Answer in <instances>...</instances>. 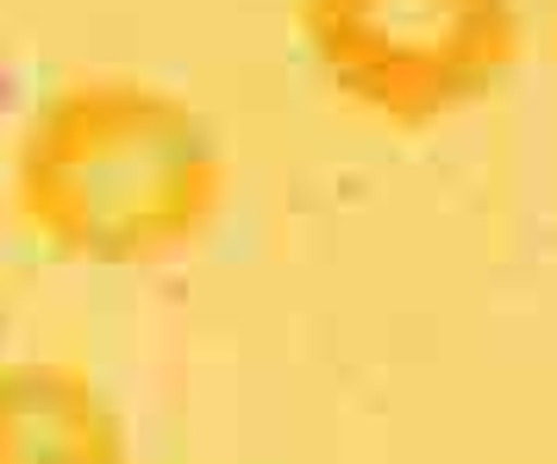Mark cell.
<instances>
[{
  "instance_id": "obj_3",
  "label": "cell",
  "mask_w": 557,
  "mask_h": 464,
  "mask_svg": "<svg viewBox=\"0 0 557 464\" xmlns=\"http://www.w3.org/2000/svg\"><path fill=\"white\" fill-rule=\"evenodd\" d=\"M0 464H126L107 389L63 358L0 364Z\"/></svg>"
},
{
  "instance_id": "obj_2",
  "label": "cell",
  "mask_w": 557,
  "mask_h": 464,
  "mask_svg": "<svg viewBox=\"0 0 557 464\" xmlns=\"http://www.w3.org/2000/svg\"><path fill=\"white\" fill-rule=\"evenodd\" d=\"M313 70L382 126L476 107L527 51L520 0H295Z\"/></svg>"
},
{
  "instance_id": "obj_1",
  "label": "cell",
  "mask_w": 557,
  "mask_h": 464,
  "mask_svg": "<svg viewBox=\"0 0 557 464\" xmlns=\"http://www.w3.org/2000/svg\"><path fill=\"white\" fill-rule=\"evenodd\" d=\"M226 202V151L176 88L76 76L51 88L13 151V207L70 264H157Z\"/></svg>"
}]
</instances>
